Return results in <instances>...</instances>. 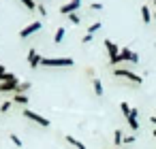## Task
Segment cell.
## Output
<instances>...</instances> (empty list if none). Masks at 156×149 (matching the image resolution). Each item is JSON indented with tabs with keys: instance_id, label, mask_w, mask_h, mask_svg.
Returning <instances> with one entry per match:
<instances>
[{
	"instance_id": "1",
	"label": "cell",
	"mask_w": 156,
	"mask_h": 149,
	"mask_svg": "<svg viewBox=\"0 0 156 149\" xmlns=\"http://www.w3.org/2000/svg\"><path fill=\"white\" fill-rule=\"evenodd\" d=\"M113 75L115 77H122V79H126V81H130V83H135V85H141L143 83V77L141 75H137V73H133V70H126V68H113Z\"/></svg>"
},
{
	"instance_id": "2",
	"label": "cell",
	"mask_w": 156,
	"mask_h": 149,
	"mask_svg": "<svg viewBox=\"0 0 156 149\" xmlns=\"http://www.w3.org/2000/svg\"><path fill=\"white\" fill-rule=\"evenodd\" d=\"M73 58H43L41 66H54V68H62V66H73Z\"/></svg>"
},
{
	"instance_id": "3",
	"label": "cell",
	"mask_w": 156,
	"mask_h": 149,
	"mask_svg": "<svg viewBox=\"0 0 156 149\" xmlns=\"http://www.w3.org/2000/svg\"><path fill=\"white\" fill-rule=\"evenodd\" d=\"M105 49H107V53H109V64H111V66H118V64H120V49H118V45H115L111 39H107V41H105Z\"/></svg>"
},
{
	"instance_id": "4",
	"label": "cell",
	"mask_w": 156,
	"mask_h": 149,
	"mask_svg": "<svg viewBox=\"0 0 156 149\" xmlns=\"http://www.w3.org/2000/svg\"><path fill=\"white\" fill-rule=\"evenodd\" d=\"M24 117H26V119H30V121H34V124H39L41 128H49V126H51L47 117L39 115V113H37V111H32V109H24Z\"/></svg>"
},
{
	"instance_id": "5",
	"label": "cell",
	"mask_w": 156,
	"mask_h": 149,
	"mask_svg": "<svg viewBox=\"0 0 156 149\" xmlns=\"http://www.w3.org/2000/svg\"><path fill=\"white\" fill-rule=\"evenodd\" d=\"M43 28V22H32V24H28L22 32H20V39H28L30 34H34V32H39Z\"/></svg>"
},
{
	"instance_id": "6",
	"label": "cell",
	"mask_w": 156,
	"mask_h": 149,
	"mask_svg": "<svg viewBox=\"0 0 156 149\" xmlns=\"http://www.w3.org/2000/svg\"><path fill=\"white\" fill-rule=\"evenodd\" d=\"M120 62H130V64H137L139 62V56L135 53V51H130V49H120Z\"/></svg>"
},
{
	"instance_id": "7",
	"label": "cell",
	"mask_w": 156,
	"mask_h": 149,
	"mask_svg": "<svg viewBox=\"0 0 156 149\" xmlns=\"http://www.w3.org/2000/svg\"><path fill=\"white\" fill-rule=\"evenodd\" d=\"M79 7H81V0H71L69 5H62V7H60V13H62V15H71V13H75Z\"/></svg>"
},
{
	"instance_id": "8",
	"label": "cell",
	"mask_w": 156,
	"mask_h": 149,
	"mask_svg": "<svg viewBox=\"0 0 156 149\" xmlns=\"http://www.w3.org/2000/svg\"><path fill=\"white\" fill-rule=\"evenodd\" d=\"M41 60H43V56H39L37 49H30V51H28V66H30V68L41 66Z\"/></svg>"
},
{
	"instance_id": "9",
	"label": "cell",
	"mask_w": 156,
	"mask_h": 149,
	"mask_svg": "<svg viewBox=\"0 0 156 149\" xmlns=\"http://www.w3.org/2000/svg\"><path fill=\"white\" fill-rule=\"evenodd\" d=\"M17 85H20V79L15 81H7V83H0V94H9V92H17Z\"/></svg>"
},
{
	"instance_id": "10",
	"label": "cell",
	"mask_w": 156,
	"mask_h": 149,
	"mask_svg": "<svg viewBox=\"0 0 156 149\" xmlns=\"http://www.w3.org/2000/svg\"><path fill=\"white\" fill-rule=\"evenodd\" d=\"M137 117H139V109H137V107H133V109H130V115L126 117V121H128V126H130L133 130H137V128H139V119H137Z\"/></svg>"
},
{
	"instance_id": "11",
	"label": "cell",
	"mask_w": 156,
	"mask_h": 149,
	"mask_svg": "<svg viewBox=\"0 0 156 149\" xmlns=\"http://www.w3.org/2000/svg\"><path fill=\"white\" fill-rule=\"evenodd\" d=\"M17 77L13 75V73H7V68L0 64V83H7V81H15Z\"/></svg>"
},
{
	"instance_id": "12",
	"label": "cell",
	"mask_w": 156,
	"mask_h": 149,
	"mask_svg": "<svg viewBox=\"0 0 156 149\" xmlns=\"http://www.w3.org/2000/svg\"><path fill=\"white\" fill-rule=\"evenodd\" d=\"M64 141H66L71 147H75V149H86V145H83L81 141H77L75 136H71V134H66V136H64Z\"/></svg>"
},
{
	"instance_id": "13",
	"label": "cell",
	"mask_w": 156,
	"mask_h": 149,
	"mask_svg": "<svg viewBox=\"0 0 156 149\" xmlns=\"http://www.w3.org/2000/svg\"><path fill=\"white\" fill-rule=\"evenodd\" d=\"M141 17H143V24H152V13H150V7L147 5L141 7Z\"/></svg>"
},
{
	"instance_id": "14",
	"label": "cell",
	"mask_w": 156,
	"mask_h": 149,
	"mask_svg": "<svg viewBox=\"0 0 156 149\" xmlns=\"http://www.w3.org/2000/svg\"><path fill=\"white\" fill-rule=\"evenodd\" d=\"M113 143H115V149H118L120 145H124V134H122V130H120V128L113 132Z\"/></svg>"
},
{
	"instance_id": "15",
	"label": "cell",
	"mask_w": 156,
	"mask_h": 149,
	"mask_svg": "<svg viewBox=\"0 0 156 149\" xmlns=\"http://www.w3.org/2000/svg\"><path fill=\"white\" fill-rule=\"evenodd\" d=\"M64 34H66V30H64V28H58V30H56V34H54V43H56V45H60V43L64 41Z\"/></svg>"
},
{
	"instance_id": "16",
	"label": "cell",
	"mask_w": 156,
	"mask_h": 149,
	"mask_svg": "<svg viewBox=\"0 0 156 149\" xmlns=\"http://www.w3.org/2000/svg\"><path fill=\"white\" fill-rule=\"evenodd\" d=\"M13 104H28V96L26 94H13Z\"/></svg>"
},
{
	"instance_id": "17",
	"label": "cell",
	"mask_w": 156,
	"mask_h": 149,
	"mask_svg": "<svg viewBox=\"0 0 156 149\" xmlns=\"http://www.w3.org/2000/svg\"><path fill=\"white\" fill-rule=\"evenodd\" d=\"M20 2H22V5H24L28 11H37V5H39L37 0H20Z\"/></svg>"
},
{
	"instance_id": "18",
	"label": "cell",
	"mask_w": 156,
	"mask_h": 149,
	"mask_svg": "<svg viewBox=\"0 0 156 149\" xmlns=\"http://www.w3.org/2000/svg\"><path fill=\"white\" fill-rule=\"evenodd\" d=\"M92 85H94V94L96 96H103V83H101V79H94Z\"/></svg>"
},
{
	"instance_id": "19",
	"label": "cell",
	"mask_w": 156,
	"mask_h": 149,
	"mask_svg": "<svg viewBox=\"0 0 156 149\" xmlns=\"http://www.w3.org/2000/svg\"><path fill=\"white\" fill-rule=\"evenodd\" d=\"M130 109H133V107H130L128 102H120V111H122V115H124V117H128V115H130Z\"/></svg>"
},
{
	"instance_id": "20",
	"label": "cell",
	"mask_w": 156,
	"mask_h": 149,
	"mask_svg": "<svg viewBox=\"0 0 156 149\" xmlns=\"http://www.w3.org/2000/svg\"><path fill=\"white\" fill-rule=\"evenodd\" d=\"M11 107H13V100L2 102V104H0V113H9V111H11Z\"/></svg>"
},
{
	"instance_id": "21",
	"label": "cell",
	"mask_w": 156,
	"mask_h": 149,
	"mask_svg": "<svg viewBox=\"0 0 156 149\" xmlns=\"http://www.w3.org/2000/svg\"><path fill=\"white\" fill-rule=\"evenodd\" d=\"M101 28H103V22H94V24L88 28V34H94V32H96V30H101Z\"/></svg>"
},
{
	"instance_id": "22",
	"label": "cell",
	"mask_w": 156,
	"mask_h": 149,
	"mask_svg": "<svg viewBox=\"0 0 156 149\" xmlns=\"http://www.w3.org/2000/svg\"><path fill=\"white\" fill-rule=\"evenodd\" d=\"M28 90H30V83H20V85H17V92H15V94H26Z\"/></svg>"
},
{
	"instance_id": "23",
	"label": "cell",
	"mask_w": 156,
	"mask_h": 149,
	"mask_svg": "<svg viewBox=\"0 0 156 149\" xmlns=\"http://www.w3.org/2000/svg\"><path fill=\"white\" fill-rule=\"evenodd\" d=\"M66 17H69V22H71V24H73V26H77V24H79V22H81V19H79V15H77V13H71V15H66Z\"/></svg>"
},
{
	"instance_id": "24",
	"label": "cell",
	"mask_w": 156,
	"mask_h": 149,
	"mask_svg": "<svg viewBox=\"0 0 156 149\" xmlns=\"http://www.w3.org/2000/svg\"><path fill=\"white\" fill-rule=\"evenodd\" d=\"M9 138H11V143H13V145H15V147H22V145H24V143H22V138H20V136H17V134H11V136H9Z\"/></svg>"
},
{
	"instance_id": "25",
	"label": "cell",
	"mask_w": 156,
	"mask_h": 149,
	"mask_svg": "<svg viewBox=\"0 0 156 149\" xmlns=\"http://www.w3.org/2000/svg\"><path fill=\"white\" fill-rule=\"evenodd\" d=\"M37 11H39V13H41V15H43V17H45V15H47V7H45V5H43V2H39V5H37Z\"/></svg>"
},
{
	"instance_id": "26",
	"label": "cell",
	"mask_w": 156,
	"mask_h": 149,
	"mask_svg": "<svg viewBox=\"0 0 156 149\" xmlns=\"http://www.w3.org/2000/svg\"><path fill=\"white\" fill-rule=\"evenodd\" d=\"M90 9H92V11H103V5H101V2H92Z\"/></svg>"
},
{
	"instance_id": "27",
	"label": "cell",
	"mask_w": 156,
	"mask_h": 149,
	"mask_svg": "<svg viewBox=\"0 0 156 149\" xmlns=\"http://www.w3.org/2000/svg\"><path fill=\"white\" fill-rule=\"evenodd\" d=\"M92 39H94V36H92V34H86V36H83V39H81V43H92Z\"/></svg>"
},
{
	"instance_id": "28",
	"label": "cell",
	"mask_w": 156,
	"mask_h": 149,
	"mask_svg": "<svg viewBox=\"0 0 156 149\" xmlns=\"http://www.w3.org/2000/svg\"><path fill=\"white\" fill-rule=\"evenodd\" d=\"M124 143H128V145L135 143V136H124Z\"/></svg>"
},
{
	"instance_id": "29",
	"label": "cell",
	"mask_w": 156,
	"mask_h": 149,
	"mask_svg": "<svg viewBox=\"0 0 156 149\" xmlns=\"http://www.w3.org/2000/svg\"><path fill=\"white\" fill-rule=\"evenodd\" d=\"M150 124H152V126L156 128V115H152V117H150Z\"/></svg>"
},
{
	"instance_id": "30",
	"label": "cell",
	"mask_w": 156,
	"mask_h": 149,
	"mask_svg": "<svg viewBox=\"0 0 156 149\" xmlns=\"http://www.w3.org/2000/svg\"><path fill=\"white\" fill-rule=\"evenodd\" d=\"M154 19H156V0H154Z\"/></svg>"
},
{
	"instance_id": "31",
	"label": "cell",
	"mask_w": 156,
	"mask_h": 149,
	"mask_svg": "<svg viewBox=\"0 0 156 149\" xmlns=\"http://www.w3.org/2000/svg\"><path fill=\"white\" fill-rule=\"evenodd\" d=\"M154 136H156V128H154Z\"/></svg>"
}]
</instances>
